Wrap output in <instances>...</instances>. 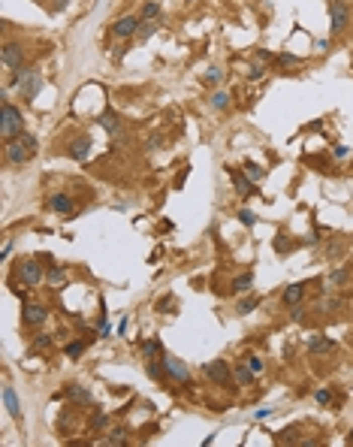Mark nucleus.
<instances>
[{
  "label": "nucleus",
  "instance_id": "f257e3e1",
  "mask_svg": "<svg viewBox=\"0 0 353 447\" xmlns=\"http://www.w3.org/2000/svg\"><path fill=\"white\" fill-rule=\"evenodd\" d=\"M21 130H24L21 109H18V106H12L9 100H3V106H0V136L9 142V139H15Z\"/></svg>",
  "mask_w": 353,
  "mask_h": 447
},
{
  "label": "nucleus",
  "instance_id": "f03ea898",
  "mask_svg": "<svg viewBox=\"0 0 353 447\" xmlns=\"http://www.w3.org/2000/svg\"><path fill=\"white\" fill-rule=\"evenodd\" d=\"M12 85L18 88V94H21L24 100H33V97L39 94V88H42V76H39L36 67H21V70H15Z\"/></svg>",
  "mask_w": 353,
  "mask_h": 447
},
{
  "label": "nucleus",
  "instance_id": "7ed1b4c3",
  "mask_svg": "<svg viewBox=\"0 0 353 447\" xmlns=\"http://www.w3.org/2000/svg\"><path fill=\"white\" fill-rule=\"evenodd\" d=\"M33 154H36V151H33V148H30V145H27L21 136H15V139H9V142H6V160H9L12 166H21V163H27Z\"/></svg>",
  "mask_w": 353,
  "mask_h": 447
},
{
  "label": "nucleus",
  "instance_id": "20e7f679",
  "mask_svg": "<svg viewBox=\"0 0 353 447\" xmlns=\"http://www.w3.org/2000/svg\"><path fill=\"white\" fill-rule=\"evenodd\" d=\"M163 366H166V375H169V378H175L178 384H187V381H190V369H187L178 357L163 354Z\"/></svg>",
  "mask_w": 353,
  "mask_h": 447
},
{
  "label": "nucleus",
  "instance_id": "39448f33",
  "mask_svg": "<svg viewBox=\"0 0 353 447\" xmlns=\"http://www.w3.org/2000/svg\"><path fill=\"white\" fill-rule=\"evenodd\" d=\"M139 24H142L139 15H124V18H118V21L112 24V33H115L118 39H127V36L139 33Z\"/></svg>",
  "mask_w": 353,
  "mask_h": 447
},
{
  "label": "nucleus",
  "instance_id": "423d86ee",
  "mask_svg": "<svg viewBox=\"0 0 353 447\" xmlns=\"http://www.w3.org/2000/svg\"><path fill=\"white\" fill-rule=\"evenodd\" d=\"M329 15H332V30H335V33L347 30V24H350V9H347L344 0H335L332 9H329Z\"/></svg>",
  "mask_w": 353,
  "mask_h": 447
},
{
  "label": "nucleus",
  "instance_id": "0eeeda50",
  "mask_svg": "<svg viewBox=\"0 0 353 447\" xmlns=\"http://www.w3.org/2000/svg\"><path fill=\"white\" fill-rule=\"evenodd\" d=\"M0 60H3V67H9V70H21V63H24V48H21L18 42H6Z\"/></svg>",
  "mask_w": 353,
  "mask_h": 447
},
{
  "label": "nucleus",
  "instance_id": "6e6552de",
  "mask_svg": "<svg viewBox=\"0 0 353 447\" xmlns=\"http://www.w3.org/2000/svg\"><path fill=\"white\" fill-rule=\"evenodd\" d=\"M205 375H208L215 384H221V387H230V381H233V375H230V366H227L224 360L205 363Z\"/></svg>",
  "mask_w": 353,
  "mask_h": 447
},
{
  "label": "nucleus",
  "instance_id": "1a4fd4ad",
  "mask_svg": "<svg viewBox=\"0 0 353 447\" xmlns=\"http://www.w3.org/2000/svg\"><path fill=\"white\" fill-rule=\"evenodd\" d=\"M18 275H21V281H24L27 287H36V284L42 281V269H39L36 260H24V263L18 266Z\"/></svg>",
  "mask_w": 353,
  "mask_h": 447
},
{
  "label": "nucleus",
  "instance_id": "9d476101",
  "mask_svg": "<svg viewBox=\"0 0 353 447\" xmlns=\"http://www.w3.org/2000/svg\"><path fill=\"white\" fill-rule=\"evenodd\" d=\"M45 317H48V308L39 305V302H30V305H24V311H21V321H24L27 327H39V324H45Z\"/></svg>",
  "mask_w": 353,
  "mask_h": 447
},
{
  "label": "nucleus",
  "instance_id": "9b49d317",
  "mask_svg": "<svg viewBox=\"0 0 353 447\" xmlns=\"http://www.w3.org/2000/svg\"><path fill=\"white\" fill-rule=\"evenodd\" d=\"M230 178H233V187H236L242 197H254V181H251L242 169H230Z\"/></svg>",
  "mask_w": 353,
  "mask_h": 447
},
{
  "label": "nucleus",
  "instance_id": "f8f14e48",
  "mask_svg": "<svg viewBox=\"0 0 353 447\" xmlns=\"http://www.w3.org/2000/svg\"><path fill=\"white\" fill-rule=\"evenodd\" d=\"M66 151H69V157H73V160H85V157L91 154V139H88V136H79V139H73V142H69V148H66Z\"/></svg>",
  "mask_w": 353,
  "mask_h": 447
},
{
  "label": "nucleus",
  "instance_id": "ddd939ff",
  "mask_svg": "<svg viewBox=\"0 0 353 447\" xmlns=\"http://www.w3.org/2000/svg\"><path fill=\"white\" fill-rule=\"evenodd\" d=\"M308 351H311V354H332V351H335V339L311 336V339H308Z\"/></svg>",
  "mask_w": 353,
  "mask_h": 447
},
{
  "label": "nucleus",
  "instance_id": "4468645a",
  "mask_svg": "<svg viewBox=\"0 0 353 447\" xmlns=\"http://www.w3.org/2000/svg\"><path fill=\"white\" fill-rule=\"evenodd\" d=\"M48 206H51L54 212H60V215H73V212H76V203H73L66 194H51Z\"/></svg>",
  "mask_w": 353,
  "mask_h": 447
},
{
  "label": "nucleus",
  "instance_id": "2eb2a0df",
  "mask_svg": "<svg viewBox=\"0 0 353 447\" xmlns=\"http://www.w3.org/2000/svg\"><path fill=\"white\" fill-rule=\"evenodd\" d=\"M66 399H73V402H79V405H91V402H94V396H91L85 387H79V384H66Z\"/></svg>",
  "mask_w": 353,
  "mask_h": 447
},
{
  "label": "nucleus",
  "instance_id": "dca6fc26",
  "mask_svg": "<svg viewBox=\"0 0 353 447\" xmlns=\"http://www.w3.org/2000/svg\"><path fill=\"white\" fill-rule=\"evenodd\" d=\"M302 296H305V287H302V284H290V287L284 290V305H290V308H293V305H299V302H302Z\"/></svg>",
  "mask_w": 353,
  "mask_h": 447
},
{
  "label": "nucleus",
  "instance_id": "f3484780",
  "mask_svg": "<svg viewBox=\"0 0 353 447\" xmlns=\"http://www.w3.org/2000/svg\"><path fill=\"white\" fill-rule=\"evenodd\" d=\"M166 351H163V345H160V339H148L145 345H142V357H148V360H160Z\"/></svg>",
  "mask_w": 353,
  "mask_h": 447
},
{
  "label": "nucleus",
  "instance_id": "a211bd4d",
  "mask_svg": "<svg viewBox=\"0 0 353 447\" xmlns=\"http://www.w3.org/2000/svg\"><path fill=\"white\" fill-rule=\"evenodd\" d=\"M3 405H6V411H9L12 417H21V405H18V399H15V390H12V387H3Z\"/></svg>",
  "mask_w": 353,
  "mask_h": 447
},
{
  "label": "nucleus",
  "instance_id": "6ab92c4d",
  "mask_svg": "<svg viewBox=\"0 0 353 447\" xmlns=\"http://www.w3.org/2000/svg\"><path fill=\"white\" fill-rule=\"evenodd\" d=\"M100 124H103L109 133H121V130H124L121 118H115V115H109V112H106V115H100Z\"/></svg>",
  "mask_w": 353,
  "mask_h": 447
},
{
  "label": "nucleus",
  "instance_id": "aec40b11",
  "mask_svg": "<svg viewBox=\"0 0 353 447\" xmlns=\"http://www.w3.org/2000/svg\"><path fill=\"white\" fill-rule=\"evenodd\" d=\"M251 287H254V272L239 275V278H236V284H233V290H236V293H248Z\"/></svg>",
  "mask_w": 353,
  "mask_h": 447
},
{
  "label": "nucleus",
  "instance_id": "412c9836",
  "mask_svg": "<svg viewBox=\"0 0 353 447\" xmlns=\"http://www.w3.org/2000/svg\"><path fill=\"white\" fill-rule=\"evenodd\" d=\"M157 15H160V0H148V3L142 6V15H139V18L148 21V18H157Z\"/></svg>",
  "mask_w": 353,
  "mask_h": 447
},
{
  "label": "nucleus",
  "instance_id": "4be33fe9",
  "mask_svg": "<svg viewBox=\"0 0 353 447\" xmlns=\"http://www.w3.org/2000/svg\"><path fill=\"white\" fill-rule=\"evenodd\" d=\"M233 378H236L239 384H251V381H254V369H251V366H236Z\"/></svg>",
  "mask_w": 353,
  "mask_h": 447
},
{
  "label": "nucleus",
  "instance_id": "5701e85b",
  "mask_svg": "<svg viewBox=\"0 0 353 447\" xmlns=\"http://www.w3.org/2000/svg\"><path fill=\"white\" fill-rule=\"evenodd\" d=\"M202 79H205L208 85H221V82H224V70H221V67H208Z\"/></svg>",
  "mask_w": 353,
  "mask_h": 447
},
{
  "label": "nucleus",
  "instance_id": "b1692460",
  "mask_svg": "<svg viewBox=\"0 0 353 447\" xmlns=\"http://www.w3.org/2000/svg\"><path fill=\"white\" fill-rule=\"evenodd\" d=\"M257 305H260V299H257V296H248V299H239V308H236V311H239V314H251Z\"/></svg>",
  "mask_w": 353,
  "mask_h": 447
},
{
  "label": "nucleus",
  "instance_id": "393cba45",
  "mask_svg": "<svg viewBox=\"0 0 353 447\" xmlns=\"http://www.w3.org/2000/svg\"><path fill=\"white\" fill-rule=\"evenodd\" d=\"M124 441H127V432H124V429H112L100 444H124Z\"/></svg>",
  "mask_w": 353,
  "mask_h": 447
},
{
  "label": "nucleus",
  "instance_id": "a878e982",
  "mask_svg": "<svg viewBox=\"0 0 353 447\" xmlns=\"http://www.w3.org/2000/svg\"><path fill=\"white\" fill-rule=\"evenodd\" d=\"M60 281H66V269L63 266H51L48 269V284H60Z\"/></svg>",
  "mask_w": 353,
  "mask_h": 447
},
{
  "label": "nucleus",
  "instance_id": "bb28decb",
  "mask_svg": "<svg viewBox=\"0 0 353 447\" xmlns=\"http://www.w3.org/2000/svg\"><path fill=\"white\" fill-rule=\"evenodd\" d=\"M211 106H215V109H227V106H230V94H227V91H215Z\"/></svg>",
  "mask_w": 353,
  "mask_h": 447
},
{
  "label": "nucleus",
  "instance_id": "cd10ccee",
  "mask_svg": "<svg viewBox=\"0 0 353 447\" xmlns=\"http://www.w3.org/2000/svg\"><path fill=\"white\" fill-rule=\"evenodd\" d=\"M245 175H248L251 181H260V178H263V169H260L257 163H251V160H248V163H245Z\"/></svg>",
  "mask_w": 353,
  "mask_h": 447
},
{
  "label": "nucleus",
  "instance_id": "c85d7f7f",
  "mask_svg": "<svg viewBox=\"0 0 353 447\" xmlns=\"http://www.w3.org/2000/svg\"><path fill=\"white\" fill-rule=\"evenodd\" d=\"M239 221H242L245 227H254V224H257V215H254L251 209H239Z\"/></svg>",
  "mask_w": 353,
  "mask_h": 447
},
{
  "label": "nucleus",
  "instance_id": "c756f323",
  "mask_svg": "<svg viewBox=\"0 0 353 447\" xmlns=\"http://www.w3.org/2000/svg\"><path fill=\"white\" fill-rule=\"evenodd\" d=\"M344 281H347V272L338 269V272H332V275L326 278V287H332V284H344Z\"/></svg>",
  "mask_w": 353,
  "mask_h": 447
},
{
  "label": "nucleus",
  "instance_id": "7c9ffc66",
  "mask_svg": "<svg viewBox=\"0 0 353 447\" xmlns=\"http://www.w3.org/2000/svg\"><path fill=\"white\" fill-rule=\"evenodd\" d=\"M157 27H160V24H157V21H145V27H142V24H139V36H142V39H148V36H151V33H154V30H157Z\"/></svg>",
  "mask_w": 353,
  "mask_h": 447
},
{
  "label": "nucleus",
  "instance_id": "2f4dec72",
  "mask_svg": "<svg viewBox=\"0 0 353 447\" xmlns=\"http://www.w3.org/2000/svg\"><path fill=\"white\" fill-rule=\"evenodd\" d=\"M48 348H51V336H36L33 351H48Z\"/></svg>",
  "mask_w": 353,
  "mask_h": 447
},
{
  "label": "nucleus",
  "instance_id": "473e14b6",
  "mask_svg": "<svg viewBox=\"0 0 353 447\" xmlns=\"http://www.w3.org/2000/svg\"><path fill=\"white\" fill-rule=\"evenodd\" d=\"M278 63H281V67H293V63H299V57L290 54V51H284V54H278Z\"/></svg>",
  "mask_w": 353,
  "mask_h": 447
},
{
  "label": "nucleus",
  "instance_id": "72a5a7b5",
  "mask_svg": "<svg viewBox=\"0 0 353 447\" xmlns=\"http://www.w3.org/2000/svg\"><path fill=\"white\" fill-rule=\"evenodd\" d=\"M314 399H317L320 405H329V402H332V390H326V387H323V390H317V393H314Z\"/></svg>",
  "mask_w": 353,
  "mask_h": 447
},
{
  "label": "nucleus",
  "instance_id": "f704fd0d",
  "mask_svg": "<svg viewBox=\"0 0 353 447\" xmlns=\"http://www.w3.org/2000/svg\"><path fill=\"white\" fill-rule=\"evenodd\" d=\"M263 76H266V67H260V63H254L248 70V79H263Z\"/></svg>",
  "mask_w": 353,
  "mask_h": 447
},
{
  "label": "nucleus",
  "instance_id": "c9c22d12",
  "mask_svg": "<svg viewBox=\"0 0 353 447\" xmlns=\"http://www.w3.org/2000/svg\"><path fill=\"white\" fill-rule=\"evenodd\" d=\"M85 351V345L82 342H73V345H66V357H79Z\"/></svg>",
  "mask_w": 353,
  "mask_h": 447
},
{
  "label": "nucleus",
  "instance_id": "e433bc0d",
  "mask_svg": "<svg viewBox=\"0 0 353 447\" xmlns=\"http://www.w3.org/2000/svg\"><path fill=\"white\" fill-rule=\"evenodd\" d=\"M106 423H109V417H106V414H103V411H100V414H97V417H91V426H94V429H103V426H106Z\"/></svg>",
  "mask_w": 353,
  "mask_h": 447
},
{
  "label": "nucleus",
  "instance_id": "4c0bfd02",
  "mask_svg": "<svg viewBox=\"0 0 353 447\" xmlns=\"http://www.w3.org/2000/svg\"><path fill=\"white\" fill-rule=\"evenodd\" d=\"M248 366L254 369V375H260V372H263V357H251V360H248Z\"/></svg>",
  "mask_w": 353,
  "mask_h": 447
},
{
  "label": "nucleus",
  "instance_id": "58836bf2",
  "mask_svg": "<svg viewBox=\"0 0 353 447\" xmlns=\"http://www.w3.org/2000/svg\"><path fill=\"white\" fill-rule=\"evenodd\" d=\"M257 60H263V63H266V60H272V51H266V48H260V51H257Z\"/></svg>",
  "mask_w": 353,
  "mask_h": 447
},
{
  "label": "nucleus",
  "instance_id": "ea45409f",
  "mask_svg": "<svg viewBox=\"0 0 353 447\" xmlns=\"http://www.w3.org/2000/svg\"><path fill=\"white\" fill-rule=\"evenodd\" d=\"M332 154H335V157H338V160H344V157H347V145H338V148H335V151H332Z\"/></svg>",
  "mask_w": 353,
  "mask_h": 447
},
{
  "label": "nucleus",
  "instance_id": "a19ab883",
  "mask_svg": "<svg viewBox=\"0 0 353 447\" xmlns=\"http://www.w3.org/2000/svg\"><path fill=\"white\" fill-rule=\"evenodd\" d=\"M269 414H275V411H272V408H260L254 417H257V420H263V417H269Z\"/></svg>",
  "mask_w": 353,
  "mask_h": 447
},
{
  "label": "nucleus",
  "instance_id": "79ce46f5",
  "mask_svg": "<svg viewBox=\"0 0 353 447\" xmlns=\"http://www.w3.org/2000/svg\"><path fill=\"white\" fill-rule=\"evenodd\" d=\"M302 317H305V311H302V308H296V305H293V321H302Z\"/></svg>",
  "mask_w": 353,
  "mask_h": 447
},
{
  "label": "nucleus",
  "instance_id": "37998d69",
  "mask_svg": "<svg viewBox=\"0 0 353 447\" xmlns=\"http://www.w3.org/2000/svg\"><path fill=\"white\" fill-rule=\"evenodd\" d=\"M350 444H353V429H350Z\"/></svg>",
  "mask_w": 353,
  "mask_h": 447
}]
</instances>
